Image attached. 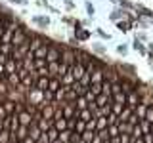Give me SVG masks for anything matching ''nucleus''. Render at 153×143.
I'll return each instance as SVG.
<instances>
[{"label":"nucleus","instance_id":"f257e3e1","mask_svg":"<svg viewBox=\"0 0 153 143\" xmlns=\"http://www.w3.org/2000/svg\"><path fill=\"white\" fill-rule=\"evenodd\" d=\"M13 137H16V139L21 143L23 139H25V137L29 136V126H23V124H19V128H17V132L16 133H12Z\"/></svg>","mask_w":153,"mask_h":143},{"label":"nucleus","instance_id":"f03ea898","mask_svg":"<svg viewBox=\"0 0 153 143\" xmlns=\"http://www.w3.org/2000/svg\"><path fill=\"white\" fill-rule=\"evenodd\" d=\"M48 137H50V141H54V139H57V137H59V130H57L56 126H52L50 130H48Z\"/></svg>","mask_w":153,"mask_h":143},{"label":"nucleus","instance_id":"7ed1b4c3","mask_svg":"<svg viewBox=\"0 0 153 143\" xmlns=\"http://www.w3.org/2000/svg\"><path fill=\"white\" fill-rule=\"evenodd\" d=\"M88 36H90V32H88V31H84V29L76 31V38H79V40H86Z\"/></svg>","mask_w":153,"mask_h":143},{"label":"nucleus","instance_id":"20e7f679","mask_svg":"<svg viewBox=\"0 0 153 143\" xmlns=\"http://www.w3.org/2000/svg\"><path fill=\"white\" fill-rule=\"evenodd\" d=\"M136 12H138V13H143V15H147V17H153V10H146V8H136Z\"/></svg>","mask_w":153,"mask_h":143},{"label":"nucleus","instance_id":"39448f33","mask_svg":"<svg viewBox=\"0 0 153 143\" xmlns=\"http://www.w3.org/2000/svg\"><path fill=\"white\" fill-rule=\"evenodd\" d=\"M124 15H128V12H121V10H117V12H113L111 19H119V17H124Z\"/></svg>","mask_w":153,"mask_h":143},{"label":"nucleus","instance_id":"423d86ee","mask_svg":"<svg viewBox=\"0 0 153 143\" xmlns=\"http://www.w3.org/2000/svg\"><path fill=\"white\" fill-rule=\"evenodd\" d=\"M134 48H136V50H138V52H142V54H146V48H143V46H142V42H140V40H138V38H136V40H134Z\"/></svg>","mask_w":153,"mask_h":143},{"label":"nucleus","instance_id":"0eeeda50","mask_svg":"<svg viewBox=\"0 0 153 143\" xmlns=\"http://www.w3.org/2000/svg\"><path fill=\"white\" fill-rule=\"evenodd\" d=\"M117 25H119L121 31H128V29H130V23H126V21H119Z\"/></svg>","mask_w":153,"mask_h":143},{"label":"nucleus","instance_id":"6e6552de","mask_svg":"<svg viewBox=\"0 0 153 143\" xmlns=\"http://www.w3.org/2000/svg\"><path fill=\"white\" fill-rule=\"evenodd\" d=\"M35 21L38 23V25H42V27L48 25V17H35Z\"/></svg>","mask_w":153,"mask_h":143},{"label":"nucleus","instance_id":"1a4fd4ad","mask_svg":"<svg viewBox=\"0 0 153 143\" xmlns=\"http://www.w3.org/2000/svg\"><path fill=\"white\" fill-rule=\"evenodd\" d=\"M117 52H119V54H123V55H124V54H126V52H128V48H126V44H121V46L117 48Z\"/></svg>","mask_w":153,"mask_h":143},{"label":"nucleus","instance_id":"9d476101","mask_svg":"<svg viewBox=\"0 0 153 143\" xmlns=\"http://www.w3.org/2000/svg\"><path fill=\"white\" fill-rule=\"evenodd\" d=\"M86 10H88L90 15H94V6H92V4H86Z\"/></svg>","mask_w":153,"mask_h":143},{"label":"nucleus","instance_id":"9b49d317","mask_svg":"<svg viewBox=\"0 0 153 143\" xmlns=\"http://www.w3.org/2000/svg\"><path fill=\"white\" fill-rule=\"evenodd\" d=\"M121 4H123V6H126V8H132V4L126 2V0H121Z\"/></svg>","mask_w":153,"mask_h":143},{"label":"nucleus","instance_id":"f8f14e48","mask_svg":"<svg viewBox=\"0 0 153 143\" xmlns=\"http://www.w3.org/2000/svg\"><path fill=\"white\" fill-rule=\"evenodd\" d=\"M10 2H16V4H25V0H10Z\"/></svg>","mask_w":153,"mask_h":143},{"label":"nucleus","instance_id":"ddd939ff","mask_svg":"<svg viewBox=\"0 0 153 143\" xmlns=\"http://www.w3.org/2000/svg\"><path fill=\"white\" fill-rule=\"evenodd\" d=\"M149 50H151V52H153V44H149Z\"/></svg>","mask_w":153,"mask_h":143},{"label":"nucleus","instance_id":"4468645a","mask_svg":"<svg viewBox=\"0 0 153 143\" xmlns=\"http://www.w3.org/2000/svg\"><path fill=\"white\" fill-rule=\"evenodd\" d=\"M86 143H92V141H86Z\"/></svg>","mask_w":153,"mask_h":143}]
</instances>
